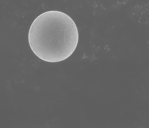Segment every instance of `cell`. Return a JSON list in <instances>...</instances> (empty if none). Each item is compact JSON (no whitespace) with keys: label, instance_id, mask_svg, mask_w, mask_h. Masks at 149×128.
Wrapping results in <instances>:
<instances>
[{"label":"cell","instance_id":"obj_1","mask_svg":"<svg viewBox=\"0 0 149 128\" xmlns=\"http://www.w3.org/2000/svg\"><path fill=\"white\" fill-rule=\"evenodd\" d=\"M77 26L64 13L45 12L32 23L29 34V43L35 54L46 62L65 60L73 53L79 41Z\"/></svg>","mask_w":149,"mask_h":128}]
</instances>
